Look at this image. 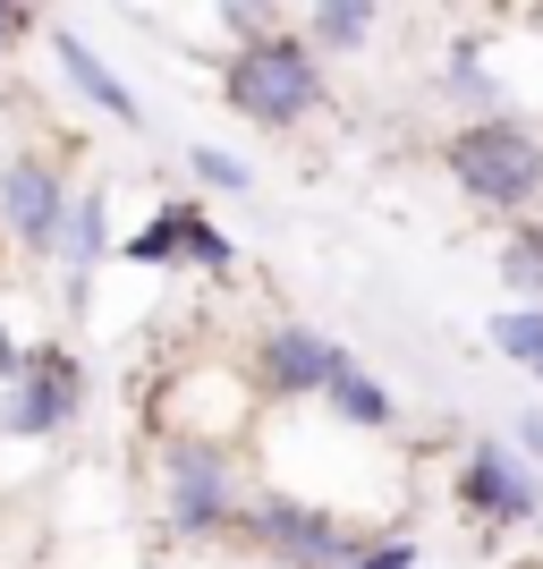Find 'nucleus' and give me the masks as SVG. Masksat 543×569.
Here are the masks:
<instances>
[{
    "label": "nucleus",
    "instance_id": "nucleus-10",
    "mask_svg": "<svg viewBox=\"0 0 543 569\" xmlns=\"http://www.w3.org/2000/svg\"><path fill=\"white\" fill-rule=\"evenodd\" d=\"M60 69H69V86H77V94H86V102H94V111H111L119 119V128H137V94H128V86H119V77L111 69H102V60H94V43H77V34H60Z\"/></svg>",
    "mask_w": 543,
    "mask_h": 569
},
{
    "label": "nucleus",
    "instance_id": "nucleus-3",
    "mask_svg": "<svg viewBox=\"0 0 543 569\" xmlns=\"http://www.w3.org/2000/svg\"><path fill=\"white\" fill-rule=\"evenodd\" d=\"M69 188H60V170L51 162H9L0 170V221H9V238L18 247H60V230H69Z\"/></svg>",
    "mask_w": 543,
    "mask_h": 569
},
{
    "label": "nucleus",
    "instance_id": "nucleus-6",
    "mask_svg": "<svg viewBox=\"0 0 543 569\" xmlns=\"http://www.w3.org/2000/svg\"><path fill=\"white\" fill-rule=\"evenodd\" d=\"M349 366V349L340 340H323V332H306V323H281V332L263 340V382L272 391H331V375Z\"/></svg>",
    "mask_w": 543,
    "mask_h": 569
},
{
    "label": "nucleus",
    "instance_id": "nucleus-21",
    "mask_svg": "<svg viewBox=\"0 0 543 569\" xmlns=\"http://www.w3.org/2000/svg\"><path fill=\"white\" fill-rule=\"evenodd\" d=\"M519 442H526V451L543 459V417H519Z\"/></svg>",
    "mask_w": 543,
    "mask_h": 569
},
{
    "label": "nucleus",
    "instance_id": "nucleus-13",
    "mask_svg": "<svg viewBox=\"0 0 543 569\" xmlns=\"http://www.w3.org/2000/svg\"><path fill=\"white\" fill-rule=\"evenodd\" d=\"M493 349L519 357L526 375H543V315H501V323H493Z\"/></svg>",
    "mask_w": 543,
    "mask_h": 569
},
{
    "label": "nucleus",
    "instance_id": "nucleus-20",
    "mask_svg": "<svg viewBox=\"0 0 543 569\" xmlns=\"http://www.w3.org/2000/svg\"><path fill=\"white\" fill-rule=\"evenodd\" d=\"M0 375H26V349H18V332L0 323Z\"/></svg>",
    "mask_w": 543,
    "mask_h": 569
},
{
    "label": "nucleus",
    "instance_id": "nucleus-17",
    "mask_svg": "<svg viewBox=\"0 0 543 569\" xmlns=\"http://www.w3.org/2000/svg\"><path fill=\"white\" fill-rule=\"evenodd\" d=\"M195 179H204V188H247V162H230V153H213V144H195Z\"/></svg>",
    "mask_w": 543,
    "mask_h": 569
},
{
    "label": "nucleus",
    "instance_id": "nucleus-9",
    "mask_svg": "<svg viewBox=\"0 0 543 569\" xmlns=\"http://www.w3.org/2000/svg\"><path fill=\"white\" fill-rule=\"evenodd\" d=\"M255 527H263V536H272V545H281L298 569H349V561H356V552H349V536H340L331 519H314V510H298L289 493H272V501H263V510H255Z\"/></svg>",
    "mask_w": 543,
    "mask_h": 569
},
{
    "label": "nucleus",
    "instance_id": "nucleus-4",
    "mask_svg": "<svg viewBox=\"0 0 543 569\" xmlns=\"http://www.w3.org/2000/svg\"><path fill=\"white\" fill-rule=\"evenodd\" d=\"M459 493H467L475 519H493V527H526V519L543 510L535 476H526L510 451H467V468H459Z\"/></svg>",
    "mask_w": 543,
    "mask_h": 569
},
{
    "label": "nucleus",
    "instance_id": "nucleus-22",
    "mask_svg": "<svg viewBox=\"0 0 543 569\" xmlns=\"http://www.w3.org/2000/svg\"><path fill=\"white\" fill-rule=\"evenodd\" d=\"M349 569H356V561H349Z\"/></svg>",
    "mask_w": 543,
    "mask_h": 569
},
{
    "label": "nucleus",
    "instance_id": "nucleus-19",
    "mask_svg": "<svg viewBox=\"0 0 543 569\" xmlns=\"http://www.w3.org/2000/svg\"><path fill=\"white\" fill-rule=\"evenodd\" d=\"M450 94H467V102H493L484 69H475V51H459V60H450Z\"/></svg>",
    "mask_w": 543,
    "mask_h": 569
},
{
    "label": "nucleus",
    "instance_id": "nucleus-8",
    "mask_svg": "<svg viewBox=\"0 0 543 569\" xmlns=\"http://www.w3.org/2000/svg\"><path fill=\"white\" fill-rule=\"evenodd\" d=\"M128 256H137V263H170V256H188V263H204V272H230V238H221L213 221L195 213V204H162V221H153V230L128 238Z\"/></svg>",
    "mask_w": 543,
    "mask_h": 569
},
{
    "label": "nucleus",
    "instance_id": "nucleus-11",
    "mask_svg": "<svg viewBox=\"0 0 543 569\" xmlns=\"http://www.w3.org/2000/svg\"><path fill=\"white\" fill-rule=\"evenodd\" d=\"M331 408H340V417H349V426H391V391H382V382H365L356 375V366H340V375H331Z\"/></svg>",
    "mask_w": 543,
    "mask_h": 569
},
{
    "label": "nucleus",
    "instance_id": "nucleus-18",
    "mask_svg": "<svg viewBox=\"0 0 543 569\" xmlns=\"http://www.w3.org/2000/svg\"><path fill=\"white\" fill-rule=\"evenodd\" d=\"M356 569H416V545H408V536H382V545L356 552Z\"/></svg>",
    "mask_w": 543,
    "mask_h": 569
},
{
    "label": "nucleus",
    "instance_id": "nucleus-1",
    "mask_svg": "<svg viewBox=\"0 0 543 569\" xmlns=\"http://www.w3.org/2000/svg\"><path fill=\"white\" fill-rule=\"evenodd\" d=\"M230 102L255 128H298V119L323 102V69H314L306 43H289V34H255V43L230 60Z\"/></svg>",
    "mask_w": 543,
    "mask_h": 569
},
{
    "label": "nucleus",
    "instance_id": "nucleus-7",
    "mask_svg": "<svg viewBox=\"0 0 543 569\" xmlns=\"http://www.w3.org/2000/svg\"><path fill=\"white\" fill-rule=\"evenodd\" d=\"M77 417V366L69 357H34L18 375V391H9V408H0V426L9 433H51Z\"/></svg>",
    "mask_w": 543,
    "mask_h": 569
},
{
    "label": "nucleus",
    "instance_id": "nucleus-5",
    "mask_svg": "<svg viewBox=\"0 0 543 569\" xmlns=\"http://www.w3.org/2000/svg\"><path fill=\"white\" fill-rule=\"evenodd\" d=\"M170 519L179 527H221L230 519V459L204 451V442H179L170 451Z\"/></svg>",
    "mask_w": 543,
    "mask_h": 569
},
{
    "label": "nucleus",
    "instance_id": "nucleus-16",
    "mask_svg": "<svg viewBox=\"0 0 543 569\" xmlns=\"http://www.w3.org/2000/svg\"><path fill=\"white\" fill-rule=\"evenodd\" d=\"M221 26L255 43V34H272V0H221Z\"/></svg>",
    "mask_w": 543,
    "mask_h": 569
},
{
    "label": "nucleus",
    "instance_id": "nucleus-12",
    "mask_svg": "<svg viewBox=\"0 0 543 569\" xmlns=\"http://www.w3.org/2000/svg\"><path fill=\"white\" fill-rule=\"evenodd\" d=\"M365 34H374V0H314V43L356 51Z\"/></svg>",
    "mask_w": 543,
    "mask_h": 569
},
{
    "label": "nucleus",
    "instance_id": "nucleus-14",
    "mask_svg": "<svg viewBox=\"0 0 543 569\" xmlns=\"http://www.w3.org/2000/svg\"><path fill=\"white\" fill-rule=\"evenodd\" d=\"M501 281H510V289H543V230H519V238H510Z\"/></svg>",
    "mask_w": 543,
    "mask_h": 569
},
{
    "label": "nucleus",
    "instance_id": "nucleus-2",
    "mask_svg": "<svg viewBox=\"0 0 543 569\" xmlns=\"http://www.w3.org/2000/svg\"><path fill=\"white\" fill-rule=\"evenodd\" d=\"M450 170H459V188L484 196V204H526V196L543 188V144L526 137V128H510V119H475L467 137L450 144Z\"/></svg>",
    "mask_w": 543,
    "mask_h": 569
},
{
    "label": "nucleus",
    "instance_id": "nucleus-15",
    "mask_svg": "<svg viewBox=\"0 0 543 569\" xmlns=\"http://www.w3.org/2000/svg\"><path fill=\"white\" fill-rule=\"evenodd\" d=\"M94 256H102V204H77V213H69V263L86 272Z\"/></svg>",
    "mask_w": 543,
    "mask_h": 569
}]
</instances>
